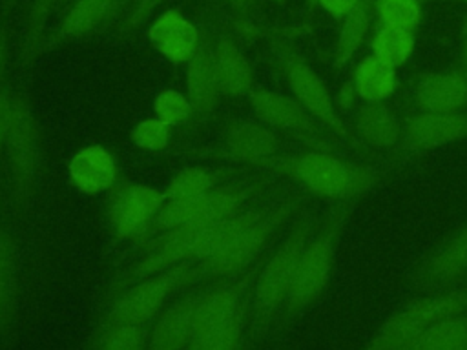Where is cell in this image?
I'll list each match as a JSON object with an SVG mask.
<instances>
[{"instance_id":"16","label":"cell","mask_w":467,"mask_h":350,"mask_svg":"<svg viewBox=\"0 0 467 350\" xmlns=\"http://www.w3.org/2000/svg\"><path fill=\"white\" fill-rule=\"evenodd\" d=\"M67 175L77 191L84 195L106 193L119 180L115 157L100 144L80 148L67 162Z\"/></svg>"},{"instance_id":"6","label":"cell","mask_w":467,"mask_h":350,"mask_svg":"<svg viewBox=\"0 0 467 350\" xmlns=\"http://www.w3.org/2000/svg\"><path fill=\"white\" fill-rule=\"evenodd\" d=\"M467 312V288L418 295L390 314L361 350H396L431 324Z\"/></svg>"},{"instance_id":"22","label":"cell","mask_w":467,"mask_h":350,"mask_svg":"<svg viewBox=\"0 0 467 350\" xmlns=\"http://www.w3.org/2000/svg\"><path fill=\"white\" fill-rule=\"evenodd\" d=\"M111 4L113 0H75L69 11L66 13L60 27L55 31L53 36H49L42 44V49L57 46L62 40H69V38H77L91 33L102 22H108Z\"/></svg>"},{"instance_id":"12","label":"cell","mask_w":467,"mask_h":350,"mask_svg":"<svg viewBox=\"0 0 467 350\" xmlns=\"http://www.w3.org/2000/svg\"><path fill=\"white\" fill-rule=\"evenodd\" d=\"M467 140V108L451 113H414L403 120L400 149L423 155Z\"/></svg>"},{"instance_id":"11","label":"cell","mask_w":467,"mask_h":350,"mask_svg":"<svg viewBox=\"0 0 467 350\" xmlns=\"http://www.w3.org/2000/svg\"><path fill=\"white\" fill-rule=\"evenodd\" d=\"M246 98L255 118L268 128L294 133L312 142L323 140L327 128L317 118H314L294 97L265 88H254Z\"/></svg>"},{"instance_id":"43","label":"cell","mask_w":467,"mask_h":350,"mask_svg":"<svg viewBox=\"0 0 467 350\" xmlns=\"http://www.w3.org/2000/svg\"><path fill=\"white\" fill-rule=\"evenodd\" d=\"M460 2H465V4H467V0H460Z\"/></svg>"},{"instance_id":"10","label":"cell","mask_w":467,"mask_h":350,"mask_svg":"<svg viewBox=\"0 0 467 350\" xmlns=\"http://www.w3.org/2000/svg\"><path fill=\"white\" fill-rule=\"evenodd\" d=\"M467 279V222L431 248L412 272V284L423 293L460 288Z\"/></svg>"},{"instance_id":"40","label":"cell","mask_w":467,"mask_h":350,"mask_svg":"<svg viewBox=\"0 0 467 350\" xmlns=\"http://www.w3.org/2000/svg\"><path fill=\"white\" fill-rule=\"evenodd\" d=\"M232 5H235V7H239V5H243L246 0H228Z\"/></svg>"},{"instance_id":"41","label":"cell","mask_w":467,"mask_h":350,"mask_svg":"<svg viewBox=\"0 0 467 350\" xmlns=\"http://www.w3.org/2000/svg\"><path fill=\"white\" fill-rule=\"evenodd\" d=\"M67 2H71V0H58V4H57V5H58V7H64Z\"/></svg>"},{"instance_id":"34","label":"cell","mask_w":467,"mask_h":350,"mask_svg":"<svg viewBox=\"0 0 467 350\" xmlns=\"http://www.w3.org/2000/svg\"><path fill=\"white\" fill-rule=\"evenodd\" d=\"M15 117V93L5 86L0 93V153H4V146L13 124Z\"/></svg>"},{"instance_id":"42","label":"cell","mask_w":467,"mask_h":350,"mask_svg":"<svg viewBox=\"0 0 467 350\" xmlns=\"http://www.w3.org/2000/svg\"><path fill=\"white\" fill-rule=\"evenodd\" d=\"M235 350H248V348H246V345H244V343H243V345H241V346H239V348H235Z\"/></svg>"},{"instance_id":"15","label":"cell","mask_w":467,"mask_h":350,"mask_svg":"<svg viewBox=\"0 0 467 350\" xmlns=\"http://www.w3.org/2000/svg\"><path fill=\"white\" fill-rule=\"evenodd\" d=\"M201 295L202 284L193 286L159 312L150 328L148 350H188Z\"/></svg>"},{"instance_id":"31","label":"cell","mask_w":467,"mask_h":350,"mask_svg":"<svg viewBox=\"0 0 467 350\" xmlns=\"http://www.w3.org/2000/svg\"><path fill=\"white\" fill-rule=\"evenodd\" d=\"M153 115L166 122L168 126H179L190 120V117L195 113L186 93H181L177 89L166 88L159 91L153 98Z\"/></svg>"},{"instance_id":"19","label":"cell","mask_w":467,"mask_h":350,"mask_svg":"<svg viewBox=\"0 0 467 350\" xmlns=\"http://www.w3.org/2000/svg\"><path fill=\"white\" fill-rule=\"evenodd\" d=\"M403 120L387 102H361L352 118L356 139L374 149L400 146Z\"/></svg>"},{"instance_id":"14","label":"cell","mask_w":467,"mask_h":350,"mask_svg":"<svg viewBox=\"0 0 467 350\" xmlns=\"http://www.w3.org/2000/svg\"><path fill=\"white\" fill-rule=\"evenodd\" d=\"M420 113H451L467 108V73L463 69L421 71L412 86Z\"/></svg>"},{"instance_id":"37","label":"cell","mask_w":467,"mask_h":350,"mask_svg":"<svg viewBox=\"0 0 467 350\" xmlns=\"http://www.w3.org/2000/svg\"><path fill=\"white\" fill-rule=\"evenodd\" d=\"M20 0H0V16H7Z\"/></svg>"},{"instance_id":"13","label":"cell","mask_w":467,"mask_h":350,"mask_svg":"<svg viewBox=\"0 0 467 350\" xmlns=\"http://www.w3.org/2000/svg\"><path fill=\"white\" fill-rule=\"evenodd\" d=\"M281 146L283 142L275 129L257 118H235L223 129L219 155L254 168L257 162L279 155Z\"/></svg>"},{"instance_id":"21","label":"cell","mask_w":467,"mask_h":350,"mask_svg":"<svg viewBox=\"0 0 467 350\" xmlns=\"http://www.w3.org/2000/svg\"><path fill=\"white\" fill-rule=\"evenodd\" d=\"M213 62L221 95L230 98L248 97V93L254 89V71L244 53L228 35H221L217 38L213 47Z\"/></svg>"},{"instance_id":"29","label":"cell","mask_w":467,"mask_h":350,"mask_svg":"<svg viewBox=\"0 0 467 350\" xmlns=\"http://www.w3.org/2000/svg\"><path fill=\"white\" fill-rule=\"evenodd\" d=\"M374 15L385 27L412 33L421 22L420 0H374Z\"/></svg>"},{"instance_id":"1","label":"cell","mask_w":467,"mask_h":350,"mask_svg":"<svg viewBox=\"0 0 467 350\" xmlns=\"http://www.w3.org/2000/svg\"><path fill=\"white\" fill-rule=\"evenodd\" d=\"M254 168L274 177L290 179L310 195L332 202H358L385 177V171L378 168L343 159L327 149L274 155Z\"/></svg>"},{"instance_id":"4","label":"cell","mask_w":467,"mask_h":350,"mask_svg":"<svg viewBox=\"0 0 467 350\" xmlns=\"http://www.w3.org/2000/svg\"><path fill=\"white\" fill-rule=\"evenodd\" d=\"M356 204L358 202H334L323 215V221L314 228L301 252L294 281L275 328L290 324L325 293L332 277L341 232Z\"/></svg>"},{"instance_id":"2","label":"cell","mask_w":467,"mask_h":350,"mask_svg":"<svg viewBox=\"0 0 467 350\" xmlns=\"http://www.w3.org/2000/svg\"><path fill=\"white\" fill-rule=\"evenodd\" d=\"M314 228L316 217L303 206L290 221L286 233L265 257L252 288L246 326V337L250 341H259L275 328L283 304L288 297L301 252Z\"/></svg>"},{"instance_id":"20","label":"cell","mask_w":467,"mask_h":350,"mask_svg":"<svg viewBox=\"0 0 467 350\" xmlns=\"http://www.w3.org/2000/svg\"><path fill=\"white\" fill-rule=\"evenodd\" d=\"M186 97L199 115L212 113L223 97L215 73L213 49L206 40L199 44L193 57L186 62Z\"/></svg>"},{"instance_id":"28","label":"cell","mask_w":467,"mask_h":350,"mask_svg":"<svg viewBox=\"0 0 467 350\" xmlns=\"http://www.w3.org/2000/svg\"><path fill=\"white\" fill-rule=\"evenodd\" d=\"M370 49L376 58L396 69L410 58L414 51V36L409 31L379 26L370 40Z\"/></svg>"},{"instance_id":"32","label":"cell","mask_w":467,"mask_h":350,"mask_svg":"<svg viewBox=\"0 0 467 350\" xmlns=\"http://www.w3.org/2000/svg\"><path fill=\"white\" fill-rule=\"evenodd\" d=\"M171 139V126L157 117L144 118L130 129V140L135 148L144 151H162Z\"/></svg>"},{"instance_id":"27","label":"cell","mask_w":467,"mask_h":350,"mask_svg":"<svg viewBox=\"0 0 467 350\" xmlns=\"http://www.w3.org/2000/svg\"><path fill=\"white\" fill-rule=\"evenodd\" d=\"M150 324L100 321L89 341V350H148Z\"/></svg>"},{"instance_id":"18","label":"cell","mask_w":467,"mask_h":350,"mask_svg":"<svg viewBox=\"0 0 467 350\" xmlns=\"http://www.w3.org/2000/svg\"><path fill=\"white\" fill-rule=\"evenodd\" d=\"M18 248L9 230L0 222V341L5 343L20 317Z\"/></svg>"},{"instance_id":"38","label":"cell","mask_w":467,"mask_h":350,"mask_svg":"<svg viewBox=\"0 0 467 350\" xmlns=\"http://www.w3.org/2000/svg\"><path fill=\"white\" fill-rule=\"evenodd\" d=\"M460 60H462V69L467 73V27H465V31H463V40H462Z\"/></svg>"},{"instance_id":"30","label":"cell","mask_w":467,"mask_h":350,"mask_svg":"<svg viewBox=\"0 0 467 350\" xmlns=\"http://www.w3.org/2000/svg\"><path fill=\"white\" fill-rule=\"evenodd\" d=\"M57 4L58 0H31L29 13H27V33H26V42L22 49L24 64L31 62L40 53L44 27Z\"/></svg>"},{"instance_id":"8","label":"cell","mask_w":467,"mask_h":350,"mask_svg":"<svg viewBox=\"0 0 467 350\" xmlns=\"http://www.w3.org/2000/svg\"><path fill=\"white\" fill-rule=\"evenodd\" d=\"M195 262H181L155 275L144 277L109 297L102 321L150 324L164 308L170 295L179 292L181 279Z\"/></svg>"},{"instance_id":"26","label":"cell","mask_w":467,"mask_h":350,"mask_svg":"<svg viewBox=\"0 0 467 350\" xmlns=\"http://www.w3.org/2000/svg\"><path fill=\"white\" fill-rule=\"evenodd\" d=\"M228 173H234V170L228 168H201L192 166L181 170L164 188L166 201H182V199H193L199 197L212 188L223 184L228 177Z\"/></svg>"},{"instance_id":"39","label":"cell","mask_w":467,"mask_h":350,"mask_svg":"<svg viewBox=\"0 0 467 350\" xmlns=\"http://www.w3.org/2000/svg\"><path fill=\"white\" fill-rule=\"evenodd\" d=\"M130 0H113V4H111V11H109V16H108V22L111 20V18H115L119 13H120V9L128 4Z\"/></svg>"},{"instance_id":"3","label":"cell","mask_w":467,"mask_h":350,"mask_svg":"<svg viewBox=\"0 0 467 350\" xmlns=\"http://www.w3.org/2000/svg\"><path fill=\"white\" fill-rule=\"evenodd\" d=\"M303 208L301 195H288L277 202H270L266 211L237 233L224 248L208 259L192 264L181 279V290H188L219 277L237 275L254 266L275 242L283 228Z\"/></svg>"},{"instance_id":"17","label":"cell","mask_w":467,"mask_h":350,"mask_svg":"<svg viewBox=\"0 0 467 350\" xmlns=\"http://www.w3.org/2000/svg\"><path fill=\"white\" fill-rule=\"evenodd\" d=\"M148 38L171 64L188 62L201 44L197 27L177 9H168L159 15L148 29Z\"/></svg>"},{"instance_id":"9","label":"cell","mask_w":467,"mask_h":350,"mask_svg":"<svg viewBox=\"0 0 467 350\" xmlns=\"http://www.w3.org/2000/svg\"><path fill=\"white\" fill-rule=\"evenodd\" d=\"M164 202V190L133 180H117L106 191V221L113 239L139 244Z\"/></svg>"},{"instance_id":"36","label":"cell","mask_w":467,"mask_h":350,"mask_svg":"<svg viewBox=\"0 0 467 350\" xmlns=\"http://www.w3.org/2000/svg\"><path fill=\"white\" fill-rule=\"evenodd\" d=\"M5 89V44L0 36V93Z\"/></svg>"},{"instance_id":"25","label":"cell","mask_w":467,"mask_h":350,"mask_svg":"<svg viewBox=\"0 0 467 350\" xmlns=\"http://www.w3.org/2000/svg\"><path fill=\"white\" fill-rule=\"evenodd\" d=\"M405 346L410 350H463L467 346V312L431 324Z\"/></svg>"},{"instance_id":"33","label":"cell","mask_w":467,"mask_h":350,"mask_svg":"<svg viewBox=\"0 0 467 350\" xmlns=\"http://www.w3.org/2000/svg\"><path fill=\"white\" fill-rule=\"evenodd\" d=\"M164 0H135L126 18H122L120 33H131L142 26V22L153 13V9Z\"/></svg>"},{"instance_id":"35","label":"cell","mask_w":467,"mask_h":350,"mask_svg":"<svg viewBox=\"0 0 467 350\" xmlns=\"http://www.w3.org/2000/svg\"><path fill=\"white\" fill-rule=\"evenodd\" d=\"M317 2L334 18H343L358 5L359 0H317Z\"/></svg>"},{"instance_id":"5","label":"cell","mask_w":467,"mask_h":350,"mask_svg":"<svg viewBox=\"0 0 467 350\" xmlns=\"http://www.w3.org/2000/svg\"><path fill=\"white\" fill-rule=\"evenodd\" d=\"M16 211L31 206L42 171V133L29 98L15 93V117L4 146Z\"/></svg>"},{"instance_id":"23","label":"cell","mask_w":467,"mask_h":350,"mask_svg":"<svg viewBox=\"0 0 467 350\" xmlns=\"http://www.w3.org/2000/svg\"><path fill=\"white\" fill-rule=\"evenodd\" d=\"M374 15V0H359L358 5L341 20V29L336 40L334 47V60L332 67L341 71L348 66V62L354 58L358 49L361 47L368 27L370 20Z\"/></svg>"},{"instance_id":"24","label":"cell","mask_w":467,"mask_h":350,"mask_svg":"<svg viewBox=\"0 0 467 350\" xmlns=\"http://www.w3.org/2000/svg\"><path fill=\"white\" fill-rule=\"evenodd\" d=\"M352 88L363 102H385L398 88L396 69L368 55L356 66Z\"/></svg>"},{"instance_id":"7","label":"cell","mask_w":467,"mask_h":350,"mask_svg":"<svg viewBox=\"0 0 467 350\" xmlns=\"http://www.w3.org/2000/svg\"><path fill=\"white\" fill-rule=\"evenodd\" d=\"M277 67L292 93V97L306 108V111L317 118L332 135L356 142V135L352 128L341 118L336 100L330 95L325 80L314 71V67L296 51L288 47H281L275 53Z\"/></svg>"}]
</instances>
